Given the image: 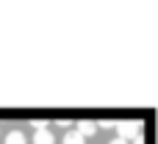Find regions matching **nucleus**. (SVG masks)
<instances>
[{
  "mask_svg": "<svg viewBox=\"0 0 158 144\" xmlns=\"http://www.w3.org/2000/svg\"><path fill=\"white\" fill-rule=\"evenodd\" d=\"M97 128H100V125H97V122H92V119L78 122V133H81L83 139H86V136H94V133H97Z\"/></svg>",
  "mask_w": 158,
  "mask_h": 144,
  "instance_id": "nucleus-2",
  "label": "nucleus"
},
{
  "mask_svg": "<svg viewBox=\"0 0 158 144\" xmlns=\"http://www.w3.org/2000/svg\"><path fill=\"white\" fill-rule=\"evenodd\" d=\"M133 142H136V144H144V139H142V136H139V139H133Z\"/></svg>",
  "mask_w": 158,
  "mask_h": 144,
  "instance_id": "nucleus-7",
  "label": "nucleus"
},
{
  "mask_svg": "<svg viewBox=\"0 0 158 144\" xmlns=\"http://www.w3.org/2000/svg\"><path fill=\"white\" fill-rule=\"evenodd\" d=\"M142 136V128L139 122H117V139H125V142H133Z\"/></svg>",
  "mask_w": 158,
  "mask_h": 144,
  "instance_id": "nucleus-1",
  "label": "nucleus"
},
{
  "mask_svg": "<svg viewBox=\"0 0 158 144\" xmlns=\"http://www.w3.org/2000/svg\"><path fill=\"white\" fill-rule=\"evenodd\" d=\"M108 144H128L125 139H114V142H108Z\"/></svg>",
  "mask_w": 158,
  "mask_h": 144,
  "instance_id": "nucleus-6",
  "label": "nucleus"
},
{
  "mask_svg": "<svg viewBox=\"0 0 158 144\" xmlns=\"http://www.w3.org/2000/svg\"><path fill=\"white\" fill-rule=\"evenodd\" d=\"M6 144H28V139H25L19 130H11V133L6 136Z\"/></svg>",
  "mask_w": 158,
  "mask_h": 144,
  "instance_id": "nucleus-4",
  "label": "nucleus"
},
{
  "mask_svg": "<svg viewBox=\"0 0 158 144\" xmlns=\"http://www.w3.org/2000/svg\"><path fill=\"white\" fill-rule=\"evenodd\" d=\"M64 144H83V136H81L78 130H72V133L64 136Z\"/></svg>",
  "mask_w": 158,
  "mask_h": 144,
  "instance_id": "nucleus-5",
  "label": "nucleus"
},
{
  "mask_svg": "<svg viewBox=\"0 0 158 144\" xmlns=\"http://www.w3.org/2000/svg\"><path fill=\"white\" fill-rule=\"evenodd\" d=\"M33 144H56V139H53V133L44 128V130H36V133H33Z\"/></svg>",
  "mask_w": 158,
  "mask_h": 144,
  "instance_id": "nucleus-3",
  "label": "nucleus"
}]
</instances>
